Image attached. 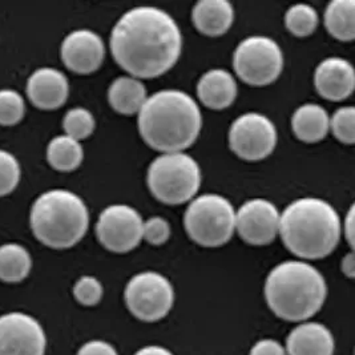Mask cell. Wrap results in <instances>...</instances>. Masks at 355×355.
<instances>
[{
    "instance_id": "1",
    "label": "cell",
    "mask_w": 355,
    "mask_h": 355,
    "mask_svg": "<svg viewBox=\"0 0 355 355\" xmlns=\"http://www.w3.org/2000/svg\"><path fill=\"white\" fill-rule=\"evenodd\" d=\"M110 44L113 59L132 78L155 79L178 63L182 35L166 11L143 6L116 21Z\"/></svg>"
},
{
    "instance_id": "2",
    "label": "cell",
    "mask_w": 355,
    "mask_h": 355,
    "mask_svg": "<svg viewBox=\"0 0 355 355\" xmlns=\"http://www.w3.org/2000/svg\"><path fill=\"white\" fill-rule=\"evenodd\" d=\"M202 116L193 97L178 89H164L148 97L139 112V132L148 146L162 153L193 146Z\"/></svg>"
},
{
    "instance_id": "3",
    "label": "cell",
    "mask_w": 355,
    "mask_h": 355,
    "mask_svg": "<svg viewBox=\"0 0 355 355\" xmlns=\"http://www.w3.org/2000/svg\"><path fill=\"white\" fill-rule=\"evenodd\" d=\"M340 232L337 210L321 198L295 200L279 214L278 234L285 246L300 259L327 257L337 248Z\"/></svg>"
},
{
    "instance_id": "4",
    "label": "cell",
    "mask_w": 355,
    "mask_h": 355,
    "mask_svg": "<svg viewBox=\"0 0 355 355\" xmlns=\"http://www.w3.org/2000/svg\"><path fill=\"white\" fill-rule=\"evenodd\" d=\"M327 295L324 277L304 261H285L272 269L265 282L268 306L281 320L304 322L315 315Z\"/></svg>"
},
{
    "instance_id": "5",
    "label": "cell",
    "mask_w": 355,
    "mask_h": 355,
    "mask_svg": "<svg viewBox=\"0 0 355 355\" xmlns=\"http://www.w3.org/2000/svg\"><path fill=\"white\" fill-rule=\"evenodd\" d=\"M30 221L40 243L62 250L83 240L89 225V211L78 194L67 189H52L33 202Z\"/></svg>"
},
{
    "instance_id": "6",
    "label": "cell",
    "mask_w": 355,
    "mask_h": 355,
    "mask_svg": "<svg viewBox=\"0 0 355 355\" xmlns=\"http://www.w3.org/2000/svg\"><path fill=\"white\" fill-rule=\"evenodd\" d=\"M146 181L159 201L168 205H181L198 192L201 171L193 157L184 152L162 153L150 162Z\"/></svg>"
},
{
    "instance_id": "7",
    "label": "cell",
    "mask_w": 355,
    "mask_h": 355,
    "mask_svg": "<svg viewBox=\"0 0 355 355\" xmlns=\"http://www.w3.org/2000/svg\"><path fill=\"white\" fill-rule=\"evenodd\" d=\"M184 226L194 243L204 248L225 245L236 230V210L218 194H202L189 204Z\"/></svg>"
},
{
    "instance_id": "8",
    "label": "cell",
    "mask_w": 355,
    "mask_h": 355,
    "mask_svg": "<svg viewBox=\"0 0 355 355\" xmlns=\"http://www.w3.org/2000/svg\"><path fill=\"white\" fill-rule=\"evenodd\" d=\"M237 76L249 85L265 87L277 80L284 68V53L278 43L268 36L243 39L233 55Z\"/></svg>"
},
{
    "instance_id": "9",
    "label": "cell",
    "mask_w": 355,
    "mask_h": 355,
    "mask_svg": "<svg viewBox=\"0 0 355 355\" xmlns=\"http://www.w3.org/2000/svg\"><path fill=\"white\" fill-rule=\"evenodd\" d=\"M124 298L128 310L137 320L156 322L171 311L175 291L166 277L156 272H143L130 278Z\"/></svg>"
},
{
    "instance_id": "10",
    "label": "cell",
    "mask_w": 355,
    "mask_h": 355,
    "mask_svg": "<svg viewBox=\"0 0 355 355\" xmlns=\"http://www.w3.org/2000/svg\"><path fill=\"white\" fill-rule=\"evenodd\" d=\"M229 146L243 160H263L272 155L277 146L275 125L265 114L243 113L229 130Z\"/></svg>"
},
{
    "instance_id": "11",
    "label": "cell",
    "mask_w": 355,
    "mask_h": 355,
    "mask_svg": "<svg viewBox=\"0 0 355 355\" xmlns=\"http://www.w3.org/2000/svg\"><path fill=\"white\" fill-rule=\"evenodd\" d=\"M144 221L130 205L114 204L101 211L96 224L100 243L113 253H127L143 240Z\"/></svg>"
},
{
    "instance_id": "12",
    "label": "cell",
    "mask_w": 355,
    "mask_h": 355,
    "mask_svg": "<svg viewBox=\"0 0 355 355\" xmlns=\"http://www.w3.org/2000/svg\"><path fill=\"white\" fill-rule=\"evenodd\" d=\"M47 337L31 315L12 311L0 315V355H46Z\"/></svg>"
},
{
    "instance_id": "13",
    "label": "cell",
    "mask_w": 355,
    "mask_h": 355,
    "mask_svg": "<svg viewBox=\"0 0 355 355\" xmlns=\"http://www.w3.org/2000/svg\"><path fill=\"white\" fill-rule=\"evenodd\" d=\"M236 230L249 245L273 243L279 230V211L265 198L249 200L236 213Z\"/></svg>"
},
{
    "instance_id": "14",
    "label": "cell",
    "mask_w": 355,
    "mask_h": 355,
    "mask_svg": "<svg viewBox=\"0 0 355 355\" xmlns=\"http://www.w3.org/2000/svg\"><path fill=\"white\" fill-rule=\"evenodd\" d=\"M62 60L65 67L80 75L97 71L105 56L103 39L91 30H76L68 33L62 43Z\"/></svg>"
},
{
    "instance_id": "15",
    "label": "cell",
    "mask_w": 355,
    "mask_h": 355,
    "mask_svg": "<svg viewBox=\"0 0 355 355\" xmlns=\"http://www.w3.org/2000/svg\"><path fill=\"white\" fill-rule=\"evenodd\" d=\"M314 84L323 98L342 101L354 91V68L342 58H327L317 67Z\"/></svg>"
},
{
    "instance_id": "16",
    "label": "cell",
    "mask_w": 355,
    "mask_h": 355,
    "mask_svg": "<svg viewBox=\"0 0 355 355\" xmlns=\"http://www.w3.org/2000/svg\"><path fill=\"white\" fill-rule=\"evenodd\" d=\"M27 95L39 110H58L69 95L68 79L55 68H39L27 81Z\"/></svg>"
},
{
    "instance_id": "17",
    "label": "cell",
    "mask_w": 355,
    "mask_h": 355,
    "mask_svg": "<svg viewBox=\"0 0 355 355\" xmlns=\"http://www.w3.org/2000/svg\"><path fill=\"white\" fill-rule=\"evenodd\" d=\"M285 350L288 355H334L336 342L326 326L304 322L291 330Z\"/></svg>"
},
{
    "instance_id": "18",
    "label": "cell",
    "mask_w": 355,
    "mask_h": 355,
    "mask_svg": "<svg viewBox=\"0 0 355 355\" xmlns=\"http://www.w3.org/2000/svg\"><path fill=\"white\" fill-rule=\"evenodd\" d=\"M239 94L236 79L230 72L217 68L205 72L197 84V95L210 110L229 108Z\"/></svg>"
},
{
    "instance_id": "19",
    "label": "cell",
    "mask_w": 355,
    "mask_h": 355,
    "mask_svg": "<svg viewBox=\"0 0 355 355\" xmlns=\"http://www.w3.org/2000/svg\"><path fill=\"white\" fill-rule=\"evenodd\" d=\"M192 20L202 35L221 36L232 27L234 10L227 0H200L193 7Z\"/></svg>"
},
{
    "instance_id": "20",
    "label": "cell",
    "mask_w": 355,
    "mask_h": 355,
    "mask_svg": "<svg viewBox=\"0 0 355 355\" xmlns=\"http://www.w3.org/2000/svg\"><path fill=\"white\" fill-rule=\"evenodd\" d=\"M330 117L320 104H304L295 110L291 117L294 135L304 143H318L329 132Z\"/></svg>"
},
{
    "instance_id": "21",
    "label": "cell",
    "mask_w": 355,
    "mask_h": 355,
    "mask_svg": "<svg viewBox=\"0 0 355 355\" xmlns=\"http://www.w3.org/2000/svg\"><path fill=\"white\" fill-rule=\"evenodd\" d=\"M146 89L140 79L121 76L113 81L108 89V101L116 112L133 114L140 112L144 105Z\"/></svg>"
},
{
    "instance_id": "22",
    "label": "cell",
    "mask_w": 355,
    "mask_h": 355,
    "mask_svg": "<svg viewBox=\"0 0 355 355\" xmlns=\"http://www.w3.org/2000/svg\"><path fill=\"white\" fill-rule=\"evenodd\" d=\"M33 269L30 252L19 243L0 246V279L7 284L24 281Z\"/></svg>"
},
{
    "instance_id": "23",
    "label": "cell",
    "mask_w": 355,
    "mask_h": 355,
    "mask_svg": "<svg viewBox=\"0 0 355 355\" xmlns=\"http://www.w3.org/2000/svg\"><path fill=\"white\" fill-rule=\"evenodd\" d=\"M324 26L329 33L342 42L355 36L354 0H333L324 11Z\"/></svg>"
},
{
    "instance_id": "24",
    "label": "cell",
    "mask_w": 355,
    "mask_h": 355,
    "mask_svg": "<svg viewBox=\"0 0 355 355\" xmlns=\"http://www.w3.org/2000/svg\"><path fill=\"white\" fill-rule=\"evenodd\" d=\"M84 159L83 146L68 136H56L47 148L49 165L59 172H72L80 166Z\"/></svg>"
},
{
    "instance_id": "25",
    "label": "cell",
    "mask_w": 355,
    "mask_h": 355,
    "mask_svg": "<svg viewBox=\"0 0 355 355\" xmlns=\"http://www.w3.org/2000/svg\"><path fill=\"white\" fill-rule=\"evenodd\" d=\"M318 14L309 4H294L286 11L285 24L293 35L305 37L317 30Z\"/></svg>"
},
{
    "instance_id": "26",
    "label": "cell",
    "mask_w": 355,
    "mask_h": 355,
    "mask_svg": "<svg viewBox=\"0 0 355 355\" xmlns=\"http://www.w3.org/2000/svg\"><path fill=\"white\" fill-rule=\"evenodd\" d=\"M63 127H64L65 136L80 143L81 140H85L94 133L96 121L94 114L88 110L76 107L65 113Z\"/></svg>"
},
{
    "instance_id": "27",
    "label": "cell",
    "mask_w": 355,
    "mask_h": 355,
    "mask_svg": "<svg viewBox=\"0 0 355 355\" xmlns=\"http://www.w3.org/2000/svg\"><path fill=\"white\" fill-rule=\"evenodd\" d=\"M24 110V100L19 92L14 89L0 91V125H15L21 121Z\"/></svg>"
},
{
    "instance_id": "28",
    "label": "cell",
    "mask_w": 355,
    "mask_h": 355,
    "mask_svg": "<svg viewBox=\"0 0 355 355\" xmlns=\"http://www.w3.org/2000/svg\"><path fill=\"white\" fill-rule=\"evenodd\" d=\"M354 107H342L330 117L329 130L343 144H353L355 140Z\"/></svg>"
},
{
    "instance_id": "29",
    "label": "cell",
    "mask_w": 355,
    "mask_h": 355,
    "mask_svg": "<svg viewBox=\"0 0 355 355\" xmlns=\"http://www.w3.org/2000/svg\"><path fill=\"white\" fill-rule=\"evenodd\" d=\"M20 180V165L7 150L0 149V197L15 191Z\"/></svg>"
},
{
    "instance_id": "30",
    "label": "cell",
    "mask_w": 355,
    "mask_h": 355,
    "mask_svg": "<svg viewBox=\"0 0 355 355\" xmlns=\"http://www.w3.org/2000/svg\"><path fill=\"white\" fill-rule=\"evenodd\" d=\"M103 285L92 275H83L80 277L75 286H73V295L76 301L84 306H95L103 298Z\"/></svg>"
},
{
    "instance_id": "31",
    "label": "cell",
    "mask_w": 355,
    "mask_h": 355,
    "mask_svg": "<svg viewBox=\"0 0 355 355\" xmlns=\"http://www.w3.org/2000/svg\"><path fill=\"white\" fill-rule=\"evenodd\" d=\"M171 237V225L162 217H150L143 225V239L150 245H162Z\"/></svg>"
},
{
    "instance_id": "32",
    "label": "cell",
    "mask_w": 355,
    "mask_h": 355,
    "mask_svg": "<svg viewBox=\"0 0 355 355\" xmlns=\"http://www.w3.org/2000/svg\"><path fill=\"white\" fill-rule=\"evenodd\" d=\"M76 355H119L111 343L105 340H89L84 343Z\"/></svg>"
},
{
    "instance_id": "33",
    "label": "cell",
    "mask_w": 355,
    "mask_h": 355,
    "mask_svg": "<svg viewBox=\"0 0 355 355\" xmlns=\"http://www.w3.org/2000/svg\"><path fill=\"white\" fill-rule=\"evenodd\" d=\"M249 355H288L285 347L275 339H261L250 350Z\"/></svg>"
},
{
    "instance_id": "34",
    "label": "cell",
    "mask_w": 355,
    "mask_h": 355,
    "mask_svg": "<svg viewBox=\"0 0 355 355\" xmlns=\"http://www.w3.org/2000/svg\"><path fill=\"white\" fill-rule=\"evenodd\" d=\"M345 237L347 240V243L353 248L354 246V207H352L346 217H345V226H343Z\"/></svg>"
},
{
    "instance_id": "35",
    "label": "cell",
    "mask_w": 355,
    "mask_h": 355,
    "mask_svg": "<svg viewBox=\"0 0 355 355\" xmlns=\"http://www.w3.org/2000/svg\"><path fill=\"white\" fill-rule=\"evenodd\" d=\"M340 269H342V273L349 277V278H354L355 275V259L354 253L350 252L347 256H345L342 259V263H340Z\"/></svg>"
},
{
    "instance_id": "36",
    "label": "cell",
    "mask_w": 355,
    "mask_h": 355,
    "mask_svg": "<svg viewBox=\"0 0 355 355\" xmlns=\"http://www.w3.org/2000/svg\"><path fill=\"white\" fill-rule=\"evenodd\" d=\"M135 355H173V353L162 346H146Z\"/></svg>"
}]
</instances>
